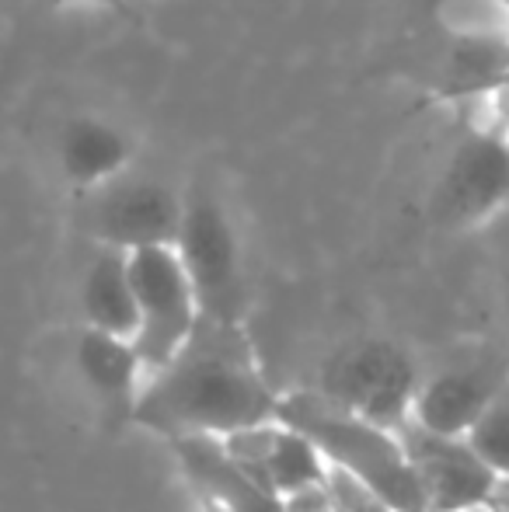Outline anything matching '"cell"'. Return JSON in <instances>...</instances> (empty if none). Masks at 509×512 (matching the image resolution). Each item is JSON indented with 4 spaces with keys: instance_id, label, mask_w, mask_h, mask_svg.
<instances>
[{
    "instance_id": "18",
    "label": "cell",
    "mask_w": 509,
    "mask_h": 512,
    "mask_svg": "<svg viewBox=\"0 0 509 512\" xmlns=\"http://www.w3.org/2000/svg\"><path fill=\"white\" fill-rule=\"evenodd\" d=\"M492 98H496V108H499V126H503L506 133H509V77H506L503 88H499Z\"/></svg>"
},
{
    "instance_id": "15",
    "label": "cell",
    "mask_w": 509,
    "mask_h": 512,
    "mask_svg": "<svg viewBox=\"0 0 509 512\" xmlns=\"http://www.w3.org/2000/svg\"><path fill=\"white\" fill-rule=\"evenodd\" d=\"M468 443L482 453V460L506 478L509 474V384L499 391V398L492 401L489 411L475 422V429L468 432Z\"/></svg>"
},
{
    "instance_id": "10",
    "label": "cell",
    "mask_w": 509,
    "mask_h": 512,
    "mask_svg": "<svg viewBox=\"0 0 509 512\" xmlns=\"http://www.w3.org/2000/svg\"><path fill=\"white\" fill-rule=\"evenodd\" d=\"M133 157V143L123 129L95 115H77L60 133V168L77 189H98L123 175Z\"/></svg>"
},
{
    "instance_id": "5",
    "label": "cell",
    "mask_w": 509,
    "mask_h": 512,
    "mask_svg": "<svg viewBox=\"0 0 509 512\" xmlns=\"http://www.w3.org/2000/svg\"><path fill=\"white\" fill-rule=\"evenodd\" d=\"M129 279H133L140 328L133 335V349L143 363V373H154L175 359V352L189 342L199 321V300L189 283L175 244H150L126 251Z\"/></svg>"
},
{
    "instance_id": "8",
    "label": "cell",
    "mask_w": 509,
    "mask_h": 512,
    "mask_svg": "<svg viewBox=\"0 0 509 512\" xmlns=\"http://www.w3.org/2000/svg\"><path fill=\"white\" fill-rule=\"evenodd\" d=\"M95 199L88 203L84 227L105 248L136 251L150 244H175L178 223H182V196L168 185L150 178H129V182L98 185Z\"/></svg>"
},
{
    "instance_id": "19",
    "label": "cell",
    "mask_w": 509,
    "mask_h": 512,
    "mask_svg": "<svg viewBox=\"0 0 509 512\" xmlns=\"http://www.w3.org/2000/svg\"><path fill=\"white\" fill-rule=\"evenodd\" d=\"M489 502H503V506H509V474L496 481V492H492Z\"/></svg>"
},
{
    "instance_id": "6",
    "label": "cell",
    "mask_w": 509,
    "mask_h": 512,
    "mask_svg": "<svg viewBox=\"0 0 509 512\" xmlns=\"http://www.w3.org/2000/svg\"><path fill=\"white\" fill-rule=\"evenodd\" d=\"M509 209V133L503 126L471 129L436 178L429 213L447 230L489 227Z\"/></svg>"
},
{
    "instance_id": "3",
    "label": "cell",
    "mask_w": 509,
    "mask_h": 512,
    "mask_svg": "<svg viewBox=\"0 0 509 512\" xmlns=\"http://www.w3.org/2000/svg\"><path fill=\"white\" fill-rule=\"evenodd\" d=\"M175 251L189 272L199 310L217 321H245L248 290L245 272H241L238 234H234L224 203L199 182L182 196Z\"/></svg>"
},
{
    "instance_id": "12",
    "label": "cell",
    "mask_w": 509,
    "mask_h": 512,
    "mask_svg": "<svg viewBox=\"0 0 509 512\" xmlns=\"http://www.w3.org/2000/svg\"><path fill=\"white\" fill-rule=\"evenodd\" d=\"M509 77V32H457L436 98L471 102L496 95Z\"/></svg>"
},
{
    "instance_id": "20",
    "label": "cell",
    "mask_w": 509,
    "mask_h": 512,
    "mask_svg": "<svg viewBox=\"0 0 509 512\" xmlns=\"http://www.w3.org/2000/svg\"><path fill=\"white\" fill-rule=\"evenodd\" d=\"M457 512H492V506L485 502V506H471V509H457Z\"/></svg>"
},
{
    "instance_id": "16",
    "label": "cell",
    "mask_w": 509,
    "mask_h": 512,
    "mask_svg": "<svg viewBox=\"0 0 509 512\" xmlns=\"http://www.w3.org/2000/svg\"><path fill=\"white\" fill-rule=\"evenodd\" d=\"M489 227L499 230V269H503V293H506V307H509V209L499 213Z\"/></svg>"
},
{
    "instance_id": "4",
    "label": "cell",
    "mask_w": 509,
    "mask_h": 512,
    "mask_svg": "<svg viewBox=\"0 0 509 512\" xmlns=\"http://www.w3.org/2000/svg\"><path fill=\"white\" fill-rule=\"evenodd\" d=\"M419 384L412 356L401 345L387 338H356L328 356L318 391L384 429H398L412 415Z\"/></svg>"
},
{
    "instance_id": "11",
    "label": "cell",
    "mask_w": 509,
    "mask_h": 512,
    "mask_svg": "<svg viewBox=\"0 0 509 512\" xmlns=\"http://www.w3.org/2000/svg\"><path fill=\"white\" fill-rule=\"evenodd\" d=\"M77 366H81V377L88 380V387L112 415L133 418L136 398H140L143 387L140 380L147 373H143V363L129 338L84 328L81 342H77Z\"/></svg>"
},
{
    "instance_id": "7",
    "label": "cell",
    "mask_w": 509,
    "mask_h": 512,
    "mask_svg": "<svg viewBox=\"0 0 509 512\" xmlns=\"http://www.w3.org/2000/svg\"><path fill=\"white\" fill-rule=\"evenodd\" d=\"M394 436L401 439V450L426 492L429 512H457L492 499L499 474L485 464L468 436H443L419 425L412 415L394 429Z\"/></svg>"
},
{
    "instance_id": "14",
    "label": "cell",
    "mask_w": 509,
    "mask_h": 512,
    "mask_svg": "<svg viewBox=\"0 0 509 512\" xmlns=\"http://www.w3.org/2000/svg\"><path fill=\"white\" fill-rule=\"evenodd\" d=\"M265 485L272 495H300L328 485V460L304 432L283 425L265 460Z\"/></svg>"
},
{
    "instance_id": "17",
    "label": "cell",
    "mask_w": 509,
    "mask_h": 512,
    "mask_svg": "<svg viewBox=\"0 0 509 512\" xmlns=\"http://www.w3.org/2000/svg\"><path fill=\"white\" fill-rule=\"evenodd\" d=\"M49 4H60V7H67V4H98V7H105V11L119 14V18H126V21H140V18H136V11H133V4H129V0H49Z\"/></svg>"
},
{
    "instance_id": "2",
    "label": "cell",
    "mask_w": 509,
    "mask_h": 512,
    "mask_svg": "<svg viewBox=\"0 0 509 512\" xmlns=\"http://www.w3.org/2000/svg\"><path fill=\"white\" fill-rule=\"evenodd\" d=\"M276 418L290 429L304 432L328 460V467L349 474L387 512H429L426 492H422L394 429H384L356 411L335 405L321 391L283 394Z\"/></svg>"
},
{
    "instance_id": "21",
    "label": "cell",
    "mask_w": 509,
    "mask_h": 512,
    "mask_svg": "<svg viewBox=\"0 0 509 512\" xmlns=\"http://www.w3.org/2000/svg\"><path fill=\"white\" fill-rule=\"evenodd\" d=\"M492 512H509V506H503V502H489Z\"/></svg>"
},
{
    "instance_id": "1",
    "label": "cell",
    "mask_w": 509,
    "mask_h": 512,
    "mask_svg": "<svg viewBox=\"0 0 509 512\" xmlns=\"http://www.w3.org/2000/svg\"><path fill=\"white\" fill-rule=\"evenodd\" d=\"M279 394L265 384L241 324L199 314L168 366L147 373L133 418L161 436H227L272 422Z\"/></svg>"
},
{
    "instance_id": "9",
    "label": "cell",
    "mask_w": 509,
    "mask_h": 512,
    "mask_svg": "<svg viewBox=\"0 0 509 512\" xmlns=\"http://www.w3.org/2000/svg\"><path fill=\"white\" fill-rule=\"evenodd\" d=\"M506 384V352H475V356L457 359V363L436 370L429 380H422L412 418L443 436H468Z\"/></svg>"
},
{
    "instance_id": "13",
    "label": "cell",
    "mask_w": 509,
    "mask_h": 512,
    "mask_svg": "<svg viewBox=\"0 0 509 512\" xmlns=\"http://www.w3.org/2000/svg\"><path fill=\"white\" fill-rule=\"evenodd\" d=\"M81 304H84V317H88V328L109 331V335L133 342L136 328H140V310H136L126 251L105 248L91 262L88 276H84Z\"/></svg>"
}]
</instances>
